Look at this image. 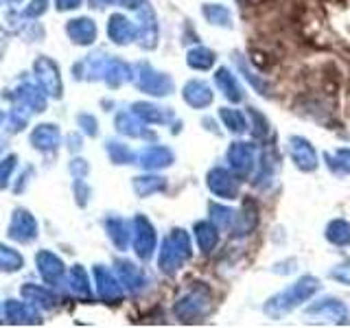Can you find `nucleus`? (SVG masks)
Returning <instances> with one entry per match:
<instances>
[{"label": "nucleus", "instance_id": "nucleus-1", "mask_svg": "<svg viewBox=\"0 0 350 328\" xmlns=\"http://www.w3.org/2000/svg\"><path fill=\"white\" fill-rule=\"evenodd\" d=\"M320 287H322V282L315 276H302L300 280H295L289 289L271 295L265 302V306H262V311H265V315H269L271 320H280V317L289 315L304 302H309L313 295L320 291Z\"/></svg>", "mask_w": 350, "mask_h": 328}, {"label": "nucleus", "instance_id": "nucleus-2", "mask_svg": "<svg viewBox=\"0 0 350 328\" xmlns=\"http://www.w3.org/2000/svg\"><path fill=\"white\" fill-rule=\"evenodd\" d=\"M215 306L213 289L206 282H193L173 304V313L182 324H197L211 315Z\"/></svg>", "mask_w": 350, "mask_h": 328}, {"label": "nucleus", "instance_id": "nucleus-3", "mask_svg": "<svg viewBox=\"0 0 350 328\" xmlns=\"http://www.w3.org/2000/svg\"><path fill=\"white\" fill-rule=\"evenodd\" d=\"M191 256H193V245H191L189 234H186V230L173 228L167 234V238L162 241L158 267L162 273L173 276V273H178L186 265V260H189Z\"/></svg>", "mask_w": 350, "mask_h": 328}, {"label": "nucleus", "instance_id": "nucleus-4", "mask_svg": "<svg viewBox=\"0 0 350 328\" xmlns=\"http://www.w3.org/2000/svg\"><path fill=\"white\" fill-rule=\"evenodd\" d=\"M134 81L138 85V90L147 92L151 96H169L175 90L171 77L167 72H158L156 68H151L149 64H138L136 66Z\"/></svg>", "mask_w": 350, "mask_h": 328}, {"label": "nucleus", "instance_id": "nucleus-5", "mask_svg": "<svg viewBox=\"0 0 350 328\" xmlns=\"http://www.w3.org/2000/svg\"><path fill=\"white\" fill-rule=\"evenodd\" d=\"M131 234H134V249L138 258L149 260L153 256V251H156V243H158L156 228L151 226V221L145 215H136L134 221H131Z\"/></svg>", "mask_w": 350, "mask_h": 328}, {"label": "nucleus", "instance_id": "nucleus-6", "mask_svg": "<svg viewBox=\"0 0 350 328\" xmlns=\"http://www.w3.org/2000/svg\"><path fill=\"white\" fill-rule=\"evenodd\" d=\"M33 72H36V79H38V85L40 90L46 94V96H53V98H59L62 96V77H59V68L57 64L49 57H40L36 64H33Z\"/></svg>", "mask_w": 350, "mask_h": 328}, {"label": "nucleus", "instance_id": "nucleus-7", "mask_svg": "<svg viewBox=\"0 0 350 328\" xmlns=\"http://www.w3.org/2000/svg\"><path fill=\"white\" fill-rule=\"evenodd\" d=\"M208 191H211L215 197H221V200H237L239 197V189H241V182L237 178V173H230L228 169L221 167H215L208 171Z\"/></svg>", "mask_w": 350, "mask_h": 328}, {"label": "nucleus", "instance_id": "nucleus-8", "mask_svg": "<svg viewBox=\"0 0 350 328\" xmlns=\"http://www.w3.org/2000/svg\"><path fill=\"white\" fill-rule=\"evenodd\" d=\"M136 14H138V42L142 49H156L158 46V18H156V11L153 7L147 3V0H142V3L136 7Z\"/></svg>", "mask_w": 350, "mask_h": 328}, {"label": "nucleus", "instance_id": "nucleus-9", "mask_svg": "<svg viewBox=\"0 0 350 328\" xmlns=\"http://www.w3.org/2000/svg\"><path fill=\"white\" fill-rule=\"evenodd\" d=\"M228 162L232 171L239 175V178H245V175L252 173L256 164V149L252 142H243V140H237L232 145L228 147Z\"/></svg>", "mask_w": 350, "mask_h": 328}, {"label": "nucleus", "instance_id": "nucleus-10", "mask_svg": "<svg viewBox=\"0 0 350 328\" xmlns=\"http://www.w3.org/2000/svg\"><path fill=\"white\" fill-rule=\"evenodd\" d=\"M289 156L291 162L295 164V169H300L302 173H313L320 167V158L313 145L302 136H291L289 138Z\"/></svg>", "mask_w": 350, "mask_h": 328}, {"label": "nucleus", "instance_id": "nucleus-11", "mask_svg": "<svg viewBox=\"0 0 350 328\" xmlns=\"http://www.w3.org/2000/svg\"><path fill=\"white\" fill-rule=\"evenodd\" d=\"M94 280H96V293L105 304H118L123 300V282H120L112 271L103 265L94 267Z\"/></svg>", "mask_w": 350, "mask_h": 328}, {"label": "nucleus", "instance_id": "nucleus-12", "mask_svg": "<svg viewBox=\"0 0 350 328\" xmlns=\"http://www.w3.org/2000/svg\"><path fill=\"white\" fill-rule=\"evenodd\" d=\"M9 236L18 241V243H31L33 238L38 236V221L29 210L25 208H18L11 217V226H9Z\"/></svg>", "mask_w": 350, "mask_h": 328}, {"label": "nucleus", "instance_id": "nucleus-13", "mask_svg": "<svg viewBox=\"0 0 350 328\" xmlns=\"http://www.w3.org/2000/svg\"><path fill=\"white\" fill-rule=\"evenodd\" d=\"M309 315L315 317H322V320L331 322V324H346L348 320V309L342 300H335V298H324V300H317L313 302L309 309H306Z\"/></svg>", "mask_w": 350, "mask_h": 328}, {"label": "nucleus", "instance_id": "nucleus-14", "mask_svg": "<svg viewBox=\"0 0 350 328\" xmlns=\"http://www.w3.org/2000/svg\"><path fill=\"white\" fill-rule=\"evenodd\" d=\"M107 38L114 44H118V46H127V44L138 40V27L125 16L114 14V16H109V22H107Z\"/></svg>", "mask_w": 350, "mask_h": 328}, {"label": "nucleus", "instance_id": "nucleus-15", "mask_svg": "<svg viewBox=\"0 0 350 328\" xmlns=\"http://www.w3.org/2000/svg\"><path fill=\"white\" fill-rule=\"evenodd\" d=\"M175 162V156L169 147H162V145H151L145 147L138 153V164L142 169L147 171H160V169H167Z\"/></svg>", "mask_w": 350, "mask_h": 328}, {"label": "nucleus", "instance_id": "nucleus-16", "mask_svg": "<svg viewBox=\"0 0 350 328\" xmlns=\"http://www.w3.org/2000/svg\"><path fill=\"white\" fill-rule=\"evenodd\" d=\"M182 96H184V101L189 103L191 107H195V109L211 107L213 101H215L213 87L208 85L206 81H202V79H191L189 83H186L184 90H182Z\"/></svg>", "mask_w": 350, "mask_h": 328}, {"label": "nucleus", "instance_id": "nucleus-17", "mask_svg": "<svg viewBox=\"0 0 350 328\" xmlns=\"http://www.w3.org/2000/svg\"><path fill=\"white\" fill-rule=\"evenodd\" d=\"M5 317H7L9 324H40L42 322L36 304L16 302V300L5 302Z\"/></svg>", "mask_w": 350, "mask_h": 328}, {"label": "nucleus", "instance_id": "nucleus-18", "mask_svg": "<svg viewBox=\"0 0 350 328\" xmlns=\"http://www.w3.org/2000/svg\"><path fill=\"white\" fill-rule=\"evenodd\" d=\"M38 260V269H40V276L44 278L46 284H59L64 278V262L59 256H55L53 251L42 249L40 254L36 256Z\"/></svg>", "mask_w": 350, "mask_h": 328}, {"label": "nucleus", "instance_id": "nucleus-19", "mask_svg": "<svg viewBox=\"0 0 350 328\" xmlns=\"http://www.w3.org/2000/svg\"><path fill=\"white\" fill-rule=\"evenodd\" d=\"M66 33H68V38L75 44H79V46H90L96 40V25L90 18H75L66 25Z\"/></svg>", "mask_w": 350, "mask_h": 328}, {"label": "nucleus", "instance_id": "nucleus-20", "mask_svg": "<svg viewBox=\"0 0 350 328\" xmlns=\"http://www.w3.org/2000/svg\"><path fill=\"white\" fill-rule=\"evenodd\" d=\"M114 125L120 134H125L129 138H153V134L145 127L147 123L140 116H136L134 112H118Z\"/></svg>", "mask_w": 350, "mask_h": 328}, {"label": "nucleus", "instance_id": "nucleus-21", "mask_svg": "<svg viewBox=\"0 0 350 328\" xmlns=\"http://www.w3.org/2000/svg\"><path fill=\"white\" fill-rule=\"evenodd\" d=\"M101 79L109 87H118V85L134 79V70H131L125 62H120L116 57H107V62L103 66V72H101Z\"/></svg>", "mask_w": 350, "mask_h": 328}, {"label": "nucleus", "instance_id": "nucleus-22", "mask_svg": "<svg viewBox=\"0 0 350 328\" xmlns=\"http://www.w3.org/2000/svg\"><path fill=\"white\" fill-rule=\"evenodd\" d=\"M116 273H118V280L123 282V287L131 293H138L142 287H145V273H142L140 267H136L134 262L129 260H118L116 262Z\"/></svg>", "mask_w": 350, "mask_h": 328}, {"label": "nucleus", "instance_id": "nucleus-23", "mask_svg": "<svg viewBox=\"0 0 350 328\" xmlns=\"http://www.w3.org/2000/svg\"><path fill=\"white\" fill-rule=\"evenodd\" d=\"M213 77H215V85L219 87V92H221L230 103L243 101V87L239 85V81L234 79V74L230 72L228 68H217Z\"/></svg>", "mask_w": 350, "mask_h": 328}, {"label": "nucleus", "instance_id": "nucleus-24", "mask_svg": "<svg viewBox=\"0 0 350 328\" xmlns=\"http://www.w3.org/2000/svg\"><path fill=\"white\" fill-rule=\"evenodd\" d=\"M193 232H195L197 247H200L202 254H211V251L217 247V243H219V228L215 226V221H197L193 226Z\"/></svg>", "mask_w": 350, "mask_h": 328}, {"label": "nucleus", "instance_id": "nucleus-25", "mask_svg": "<svg viewBox=\"0 0 350 328\" xmlns=\"http://www.w3.org/2000/svg\"><path fill=\"white\" fill-rule=\"evenodd\" d=\"M280 160H278V153H276V149H265L262 151V156H260V171L256 173V178H254V186L256 189H267L269 186V182L273 180V175H276V171H278V164Z\"/></svg>", "mask_w": 350, "mask_h": 328}, {"label": "nucleus", "instance_id": "nucleus-26", "mask_svg": "<svg viewBox=\"0 0 350 328\" xmlns=\"http://www.w3.org/2000/svg\"><path fill=\"white\" fill-rule=\"evenodd\" d=\"M31 142L40 151H55L59 145V129L49 123L38 125L31 134Z\"/></svg>", "mask_w": 350, "mask_h": 328}, {"label": "nucleus", "instance_id": "nucleus-27", "mask_svg": "<svg viewBox=\"0 0 350 328\" xmlns=\"http://www.w3.org/2000/svg\"><path fill=\"white\" fill-rule=\"evenodd\" d=\"M14 98H16L18 103L27 105L31 112H44V107H46V98H44V92H40L38 87L31 85V83H22L20 87H16Z\"/></svg>", "mask_w": 350, "mask_h": 328}, {"label": "nucleus", "instance_id": "nucleus-28", "mask_svg": "<svg viewBox=\"0 0 350 328\" xmlns=\"http://www.w3.org/2000/svg\"><path fill=\"white\" fill-rule=\"evenodd\" d=\"M105 230H107V236L112 238V243L118 249H127L129 238L134 234H131V228H129V223L125 221V219H120V217L105 219Z\"/></svg>", "mask_w": 350, "mask_h": 328}, {"label": "nucleus", "instance_id": "nucleus-29", "mask_svg": "<svg viewBox=\"0 0 350 328\" xmlns=\"http://www.w3.org/2000/svg\"><path fill=\"white\" fill-rule=\"evenodd\" d=\"M131 112L136 116H140L145 123H156V125H162V123H169L173 118V112L167 107H158L153 103H134L131 105Z\"/></svg>", "mask_w": 350, "mask_h": 328}, {"label": "nucleus", "instance_id": "nucleus-30", "mask_svg": "<svg viewBox=\"0 0 350 328\" xmlns=\"http://www.w3.org/2000/svg\"><path fill=\"white\" fill-rule=\"evenodd\" d=\"M68 287L72 291L75 298H79L83 302H90L92 298V289H90V280H88V273L81 265H75L68 273Z\"/></svg>", "mask_w": 350, "mask_h": 328}, {"label": "nucleus", "instance_id": "nucleus-31", "mask_svg": "<svg viewBox=\"0 0 350 328\" xmlns=\"http://www.w3.org/2000/svg\"><path fill=\"white\" fill-rule=\"evenodd\" d=\"M258 223V210H256V204L254 202H250L245 200L243 202V208H241V213H239V219H237V226L232 230V234L237 236H245L250 234L252 230L256 228Z\"/></svg>", "mask_w": 350, "mask_h": 328}, {"label": "nucleus", "instance_id": "nucleus-32", "mask_svg": "<svg viewBox=\"0 0 350 328\" xmlns=\"http://www.w3.org/2000/svg\"><path fill=\"white\" fill-rule=\"evenodd\" d=\"M208 210H211V221H215V226L219 230H226V232L232 234V230L237 226V219H239V213H234L232 208L221 206V204H211V206H208Z\"/></svg>", "mask_w": 350, "mask_h": 328}, {"label": "nucleus", "instance_id": "nucleus-33", "mask_svg": "<svg viewBox=\"0 0 350 328\" xmlns=\"http://www.w3.org/2000/svg\"><path fill=\"white\" fill-rule=\"evenodd\" d=\"M164 189H167V180L160 178V175H138V178H134V193L138 197L156 195Z\"/></svg>", "mask_w": 350, "mask_h": 328}, {"label": "nucleus", "instance_id": "nucleus-34", "mask_svg": "<svg viewBox=\"0 0 350 328\" xmlns=\"http://www.w3.org/2000/svg\"><path fill=\"white\" fill-rule=\"evenodd\" d=\"M202 14L204 18L211 22L215 27H221V29H232V14L226 5H215V3H206L202 7Z\"/></svg>", "mask_w": 350, "mask_h": 328}, {"label": "nucleus", "instance_id": "nucleus-35", "mask_svg": "<svg viewBox=\"0 0 350 328\" xmlns=\"http://www.w3.org/2000/svg\"><path fill=\"white\" fill-rule=\"evenodd\" d=\"M326 241L337 247H346L350 245V223L344 219H333L331 223L326 226Z\"/></svg>", "mask_w": 350, "mask_h": 328}, {"label": "nucleus", "instance_id": "nucleus-36", "mask_svg": "<svg viewBox=\"0 0 350 328\" xmlns=\"http://www.w3.org/2000/svg\"><path fill=\"white\" fill-rule=\"evenodd\" d=\"M215 53L211 49H206V46H195L191 49L189 53H186V64L191 66L193 70H211L213 66H215Z\"/></svg>", "mask_w": 350, "mask_h": 328}, {"label": "nucleus", "instance_id": "nucleus-37", "mask_svg": "<svg viewBox=\"0 0 350 328\" xmlns=\"http://www.w3.org/2000/svg\"><path fill=\"white\" fill-rule=\"evenodd\" d=\"M22 298L36 306H42V309H53V304H55V295L49 289L36 287V284H25V287H22Z\"/></svg>", "mask_w": 350, "mask_h": 328}, {"label": "nucleus", "instance_id": "nucleus-38", "mask_svg": "<svg viewBox=\"0 0 350 328\" xmlns=\"http://www.w3.org/2000/svg\"><path fill=\"white\" fill-rule=\"evenodd\" d=\"M219 118L224 120V125L228 127V131H232V134H243L247 129V123H245V116L239 112V109H232V107H221L219 109Z\"/></svg>", "mask_w": 350, "mask_h": 328}, {"label": "nucleus", "instance_id": "nucleus-39", "mask_svg": "<svg viewBox=\"0 0 350 328\" xmlns=\"http://www.w3.org/2000/svg\"><path fill=\"white\" fill-rule=\"evenodd\" d=\"M105 149H107L109 160H112L114 164H131L136 160V153L131 151L127 145H120V142H116V140H107Z\"/></svg>", "mask_w": 350, "mask_h": 328}, {"label": "nucleus", "instance_id": "nucleus-40", "mask_svg": "<svg viewBox=\"0 0 350 328\" xmlns=\"http://www.w3.org/2000/svg\"><path fill=\"white\" fill-rule=\"evenodd\" d=\"M25 265V260L18 254L16 249H11L7 245H0V269L3 271H18Z\"/></svg>", "mask_w": 350, "mask_h": 328}, {"label": "nucleus", "instance_id": "nucleus-41", "mask_svg": "<svg viewBox=\"0 0 350 328\" xmlns=\"http://www.w3.org/2000/svg\"><path fill=\"white\" fill-rule=\"evenodd\" d=\"M250 109V127H252V136H254L256 140L260 138H265L269 134V123H267V118L262 116L256 107H247Z\"/></svg>", "mask_w": 350, "mask_h": 328}, {"label": "nucleus", "instance_id": "nucleus-42", "mask_svg": "<svg viewBox=\"0 0 350 328\" xmlns=\"http://www.w3.org/2000/svg\"><path fill=\"white\" fill-rule=\"evenodd\" d=\"M237 64H239V70L245 74V79H247L252 85H254V90H258L260 94H265V96H267V94H269V83H267V81H262L258 74L252 72V70L247 68V66H245V62H243V57H241V55H237Z\"/></svg>", "mask_w": 350, "mask_h": 328}, {"label": "nucleus", "instance_id": "nucleus-43", "mask_svg": "<svg viewBox=\"0 0 350 328\" xmlns=\"http://www.w3.org/2000/svg\"><path fill=\"white\" fill-rule=\"evenodd\" d=\"M16 162H18L16 156H9L7 160L0 162V189H7L11 173H14V169H16Z\"/></svg>", "mask_w": 350, "mask_h": 328}, {"label": "nucleus", "instance_id": "nucleus-44", "mask_svg": "<svg viewBox=\"0 0 350 328\" xmlns=\"http://www.w3.org/2000/svg\"><path fill=\"white\" fill-rule=\"evenodd\" d=\"M77 123H79V127L85 131L88 136H96L98 134V127H96V118L92 114H79V118H77Z\"/></svg>", "mask_w": 350, "mask_h": 328}, {"label": "nucleus", "instance_id": "nucleus-45", "mask_svg": "<svg viewBox=\"0 0 350 328\" xmlns=\"http://www.w3.org/2000/svg\"><path fill=\"white\" fill-rule=\"evenodd\" d=\"M331 278L342 282V284H350V262H342V265H335L331 269Z\"/></svg>", "mask_w": 350, "mask_h": 328}, {"label": "nucleus", "instance_id": "nucleus-46", "mask_svg": "<svg viewBox=\"0 0 350 328\" xmlns=\"http://www.w3.org/2000/svg\"><path fill=\"white\" fill-rule=\"evenodd\" d=\"M46 9H49V0H31L29 7H27V11H25V16L40 18Z\"/></svg>", "mask_w": 350, "mask_h": 328}, {"label": "nucleus", "instance_id": "nucleus-47", "mask_svg": "<svg viewBox=\"0 0 350 328\" xmlns=\"http://www.w3.org/2000/svg\"><path fill=\"white\" fill-rule=\"evenodd\" d=\"M335 160H337V167L350 173V149H337L335 151Z\"/></svg>", "mask_w": 350, "mask_h": 328}, {"label": "nucleus", "instance_id": "nucleus-48", "mask_svg": "<svg viewBox=\"0 0 350 328\" xmlns=\"http://www.w3.org/2000/svg\"><path fill=\"white\" fill-rule=\"evenodd\" d=\"M70 171L77 180H81L83 175H88V162L85 160H72L70 162Z\"/></svg>", "mask_w": 350, "mask_h": 328}, {"label": "nucleus", "instance_id": "nucleus-49", "mask_svg": "<svg viewBox=\"0 0 350 328\" xmlns=\"http://www.w3.org/2000/svg\"><path fill=\"white\" fill-rule=\"evenodd\" d=\"M75 193H77V200H79V206H83V204H85V197L90 195V191H88V186H83L81 180H77V184H75Z\"/></svg>", "mask_w": 350, "mask_h": 328}, {"label": "nucleus", "instance_id": "nucleus-50", "mask_svg": "<svg viewBox=\"0 0 350 328\" xmlns=\"http://www.w3.org/2000/svg\"><path fill=\"white\" fill-rule=\"evenodd\" d=\"M55 7L59 11H70V9L81 7V0H55Z\"/></svg>", "mask_w": 350, "mask_h": 328}, {"label": "nucleus", "instance_id": "nucleus-51", "mask_svg": "<svg viewBox=\"0 0 350 328\" xmlns=\"http://www.w3.org/2000/svg\"><path fill=\"white\" fill-rule=\"evenodd\" d=\"M0 120H3V112H0Z\"/></svg>", "mask_w": 350, "mask_h": 328}, {"label": "nucleus", "instance_id": "nucleus-52", "mask_svg": "<svg viewBox=\"0 0 350 328\" xmlns=\"http://www.w3.org/2000/svg\"><path fill=\"white\" fill-rule=\"evenodd\" d=\"M239 3H243V0H239Z\"/></svg>", "mask_w": 350, "mask_h": 328}]
</instances>
